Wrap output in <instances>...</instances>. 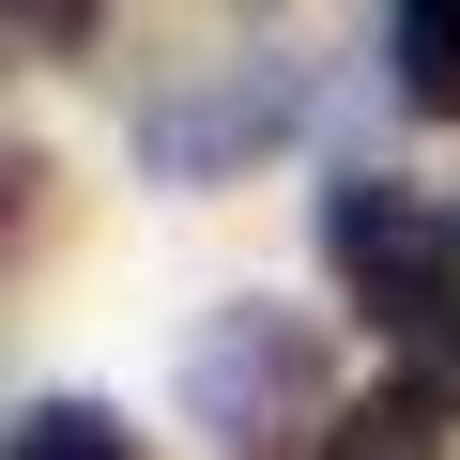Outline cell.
<instances>
[{
  "label": "cell",
  "mask_w": 460,
  "mask_h": 460,
  "mask_svg": "<svg viewBox=\"0 0 460 460\" xmlns=\"http://www.w3.org/2000/svg\"><path fill=\"white\" fill-rule=\"evenodd\" d=\"M323 261H338V292L384 338H445V307H460V215L429 184H399V169H338L323 184Z\"/></svg>",
  "instance_id": "obj_1"
},
{
  "label": "cell",
  "mask_w": 460,
  "mask_h": 460,
  "mask_svg": "<svg viewBox=\"0 0 460 460\" xmlns=\"http://www.w3.org/2000/svg\"><path fill=\"white\" fill-rule=\"evenodd\" d=\"M323 460H445V399H429V384H399V399H338Z\"/></svg>",
  "instance_id": "obj_4"
},
{
  "label": "cell",
  "mask_w": 460,
  "mask_h": 460,
  "mask_svg": "<svg viewBox=\"0 0 460 460\" xmlns=\"http://www.w3.org/2000/svg\"><path fill=\"white\" fill-rule=\"evenodd\" d=\"M261 138H292V77H277V62H261V77H215L199 108H154V169H169V184L261 154Z\"/></svg>",
  "instance_id": "obj_3"
},
{
  "label": "cell",
  "mask_w": 460,
  "mask_h": 460,
  "mask_svg": "<svg viewBox=\"0 0 460 460\" xmlns=\"http://www.w3.org/2000/svg\"><path fill=\"white\" fill-rule=\"evenodd\" d=\"M384 62H399V108L460 123V0H414V16L384 31Z\"/></svg>",
  "instance_id": "obj_5"
},
{
  "label": "cell",
  "mask_w": 460,
  "mask_h": 460,
  "mask_svg": "<svg viewBox=\"0 0 460 460\" xmlns=\"http://www.w3.org/2000/svg\"><path fill=\"white\" fill-rule=\"evenodd\" d=\"M184 399H199L230 445H261V429H338V353H323V323H292V307H230V323L184 353Z\"/></svg>",
  "instance_id": "obj_2"
},
{
  "label": "cell",
  "mask_w": 460,
  "mask_h": 460,
  "mask_svg": "<svg viewBox=\"0 0 460 460\" xmlns=\"http://www.w3.org/2000/svg\"><path fill=\"white\" fill-rule=\"evenodd\" d=\"M0 460H154L123 414H93V399H31L16 429H0Z\"/></svg>",
  "instance_id": "obj_6"
}]
</instances>
